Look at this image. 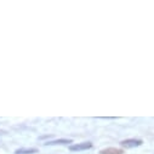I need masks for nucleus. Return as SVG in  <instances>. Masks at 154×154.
<instances>
[{
	"mask_svg": "<svg viewBox=\"0 0 154 154\" xmlns=\"http://www.w3.org/2000/svg\"><path fill=\"white\" fill-rule=\"evenodd\" d=\"M142 143H143L142 140H138V138H129V140L122 141L120 142V146L124 147V148H136V147H140Z\"/></svg>",
	"mask_w": 154,
	"mask_h": 154,
	"instance_id": "1",
	"label": "nucleus"
},
{
	"mask_svg": "<svg viewBox=\"0 0 154 154\" xmlns=\"http://www.w3.org/2000/svg\"><path fill=\"white\" fill-rule=\"evenodd\" d=\"M6 134V131H4V130H0V135H5Z\"/></svg>",
	"mask_w": 154,
	"mask_h": 154,
	"instance_id": "6",
	"label": "nucleus"
},
{
	"mask_svg": "<svg viewBox=\"0 0 154 154\" xmlns=\"http://www.w3.org/2000/svg\"><path fill=\"white\" fill-rule=\"evenodd\" d=\"M72 143V140H67V138H60V140H55V141H48L46 143H44L45 146H56V144H69Z\"/></svg>",
	"mask_w": 154,
	"mask_h": 154,
	"instance_id": "3",
	"label": "nucleus"
},
{
	"mask_svg": "<svg viewBox=\"0 0 154 154\" xmlns=\"http://www.w3.org/2000/svg\"><path fill=\"white\" fill-rule=\"evenodd\" d=\"M92 147V143L91 142H83V143H78V144H72L69 147V149L72 152H79V150H86V149H90Z\"/></svg>",
	"mask_w": 154,
	"mask_h": 154,
	"instance_id": "2",
	"label": "nucleus"
},
{
	"mask_svg": "<svg viewBox=\"0 0 154 154\" xmlns=\"http://www.w3.org/2000/svg\"><path fill=\"white\" fill-rule=\"evenodd\" d=\"M101 154H123V150L118 148H107V149H102Z\"/></svg>",
	"mask_w": 154,
	"mask_h": 154,
	"instance_id": "5",
	"label": "nucleus"
},
{
	"mask_svg": "<svg viewBox=\"0 0 154 154\" xmlns=\"http://www.w3.org/2000/svg\"><path fill=\"white\" fill-rule=\"evenodd\" d=\"M36 152H38L36 148H18V149H16L15 154H33Z\"/></svg>",
	"mask_w": 154,
	"mask_h": 154,
	"instance_id": "4",
	"label": "nucleus"
}]
</instances>
